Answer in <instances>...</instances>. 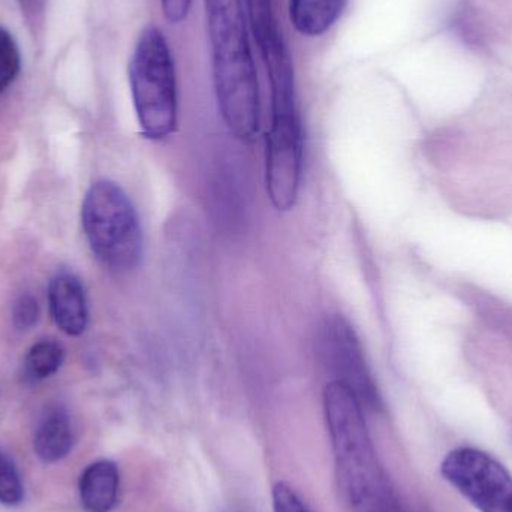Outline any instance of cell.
I'll use <instances>...</instances> for the list:
<instances>
[{
    "label": "cell",
    "instance_id": "obj_16",
    "mask_svg": "<svg viewBox=\"0 0 512 512\" xmlns=\"http://www.w3.org/2000/svg\"><path fill=\"white\" fill-rule=\"evenodd\" d=\"M39 306L30 294L20 295L12 307V321L18 330H29L38 322Z\"/></svg>",
    "mask_w": 512,
    "mask_h": 512
},
{
    "label": "cell",
    "instance_id": "obj_17",
    "mask_svg": "<svg viewBox=\"0 0 512 512\" xmlns=\"http://www.w3.org/2000/svg\"><path fill=\"white\" fill-rule=\"evenodd\" d=\"M274 512H310L300 496L285 483H277L273 489Z\"/></svg>",
    "mask_w": 512,
    "mask_h": 512
},
{
    "label": "cell",
    "instance_id": "obj_18",
    "mask_svg": "<svg viewBox=\"0 0 512 512\" xmlns=\"http://www.w3.org/2000/svg\"><path fill=\"white\" fill-rule=\"evenodd\" d=\"M162 11L168 23L179 24L188 17L192 0H161Z\"/></svg>",
    "mask_w": 512,
    "mask_h": 512
},
{
    "label": "cell",
    "instance_id": "obj_8",
    "mask_svg": "<svg viewBox=\"0 0 512 512\" xmlns=\"http://www.w3.org/2000/svg\"><path fill=\"white\" fill-rule=\"evenodd\" d=\"M51 315L57 327L68 336H80L89 324L86 289L75 274L59 273L48 289Z\"/></svg>",
    "mask_w": 512,
    "mask_h": 512
},
{
    "label": "cell",
    "instance_id": "obj_19",
    "mask_svg": "<svg viewBox=\"0 0 512 512\" xmlns=\"http://www.w3.org/2000/svg\"><path fill=\"white\" fill-rule=\"evenodd\" d=\"M24 2H35V0H24Z\"/></svg>",
    "mask_w": 512,
    "mask_h": 512
},
{
    "label": "cell",
    "instance_id": "obj_3",
    "mask_svg": "<svg viewBox=\"0 0 512 512\" xmlns=\"http://www.w3.org/2000/svg\"><path fill=\"white\" fill-rule=\"evenodd\" d=\"M271 92L265 177L267 194L277 212L294 209L303 171V128L295 98L294 68L282 35L259 47Z\"/></svg>",
    "mask_w": 512,
    "mask_h": 512
},
{
    "label": "cell",
    "instance_id": "obj_13",
    "mask_svg": "<svg viewBox=\"0 0 512 512\" xmlns=\"http://www.w3.org/2000/svg\"><path fill=\"white\" fill-rule=\"evenodd\" d=\"M245 5L259 47L280 35L274 18L273 0H245Z\"/></svg>",
    "mask_w": 512,
    "mask_h": 512
},
{
    "label": "cell",
    "instance_id": "obj_14",
    "mask_svg": "<svg viewBox=\"0 0 512 512\" xmlns=\"http://www.w3.org/2000/svg\"><path fill=\"white\" fill-rule=\"evenodd\" d=\"M24 498L23 483L14 463L0 451V504L15 507Z\"/></svg>",
    "mask_w": 512,
    "mask_h": 512
},
{
    "label": "cell",
    "instance_id": "obj_4",
    "mask_svg": "<svg viewBox=\"0 0 512 512\" xmlns=\"http://www.w3.org/2000/svg\"><path fill=\"white\" fill-rule=\"evenodd\" d=\"M138 125L149 140H165L177 128L179 96L173 54L162 30L146 27L129 63Z\"/></svg>",
    "mask_w": 512,
    "mask_h": 512
},
{
    "label": "cell",
    "instance_id": "obj_9",
    "mask_svg": "<svg viewBox=\"0 0 512 512\" xmlns=\"http://www.w3.org/2000/svg\"><path fill=\"white\" fill-rule=\"evenodd\" d=\"M120 475L116 463L99 460L80 478V498L89 512H110L119 496Z\"/></svg>",
    "mask_w": 512,
    "mask_h": 512
},
{
    "label": "cell",
    "instance_id": "obj_15",
    "mask_svg": "<svg viewBox=\"0 0 512 512\" xmlns=\"http://www.w3.org/2000/svg\"><path fill=\"white\" fill-rule=\"evenodd\" d=\"M20 71V53L12 36L0 27V93L5 92Z\"/></svg>",
    "mask_w": 512,
    "mask_h": 512
},
{
    "label": "cell",
    "instance_id": "obj_6",
    "mask_svg": "<svg viewBox=\"0 0 512 512\" xmlns=\"http://www.w3.org/2000/svg\"><path fill=\"white\" fill-rule=\"evenodd\" d=\"M441 472L481 512H512V475L489 454L457 448L445 457Z\"/></svg>",
    "mask_w": 512,
    "mask_h": 512
},
{
    "label": "cell",
    "instance_id": "obj_7",
    "mask_svg": "<svg viewBox=\"0 0 512 512\" xmlns=\"http://www.w3.org/2000/svg\"><path fill=\"white\" fill-rule=\"evenodd\" d=\"M319 355L322 363L363 405L381 408V397L372 372L367 366L363 346L354 328L343 316L331 315L319 331Z\"/></svg>",
    "mask_w": 512,
    "mask_h": 512
},
{
    "label": "cell",
    "instance_id": "obj_5",
    "mask_svg": "<svg viewBox=\"0 0 512 512\" xmlns=\"http://www.w3.org/2000/svg\"><path fill=\"white\" fill-rule=\"evenodd\" d=\"M84 234L96 258L113 271L134 270L143 258V231L134 204L117 183L99 180L84 197Z\"/></svg>",
    "mask_w": 512,
    "mask_h": 512
},
{
    "label": "cell",
    "instance_id": "obj_10",
    "mask_svg": "<svg viewBox=\"0 0 512 512\" xmlns=\"http://www.w3.org/2000/svg\"><path fill=\"white\" fill-rule=\"evenodd\" d=\"M348 0H289V18L300 35L316 38L336 24Z\"/></svg>",
    "mask_w": 512,
    "mask_h": 512
},
{
    "label": "cell",
    "instance_id": "obj_11",
    "mask_svg": "<svg viewBox=\"0 0 512 512\" xmlns=\"http://www.w3.org/2000/svg\"><path fill=\"white\" fill-rule=\"evenodd\" d=\"M74 438L68 415L62 409H50L39 421L35 432V451L47 463L59 462L68 456Z\"/></svg>",
    "mask_w": 512,
    "mask_h": 512
},
{
    "label": "cell",
    "instance_id": "obj_1",
    "mask_svg": "<svg viewBox=\"0 0 512 512\" xmlns=\"http://www.w3.org/2000/svg\"><path fill=\"white\" fill-rule=\"evenodd\" d=\"M204 6L219 113L228 131L249 143L259 131L261 104L245 0H204Z\"/></svg>",
    "mask_w": 512,
    "mask_h": 512
},
{
    "label": "cell",
    "instance_id": "obj_2",
    "mask_svg": "<svg viewBox=\"0 0 512 512\" xmlns=\"http://www.w3.org/2000/svg\"><path fill=\"white\" fill-rule=\"evenodd\" d=\"M325 423L333 448L337 484L354 512L402 510L388 486L363 415V403L339 381L322 394Z\"/></svg>",
    "mask_w": 512,
    "mask_h": 512
},
{
    "label": "cell",
    "instance_id": "obj_12",
    "mask_svg": "<svg viewBox=\"0 0 512 512\" xmlns=\"http://www.w3.org/2000/svg\"><path fill=\"white\" fill-rule=\"evenodd\" d=\"M65 351L54 340H42L30 348L24 361V372L32 381L50 378L62 366Z\"/></svg>",
    "mask_w": 512,
    "mask_h": 512
}]
</instances>
